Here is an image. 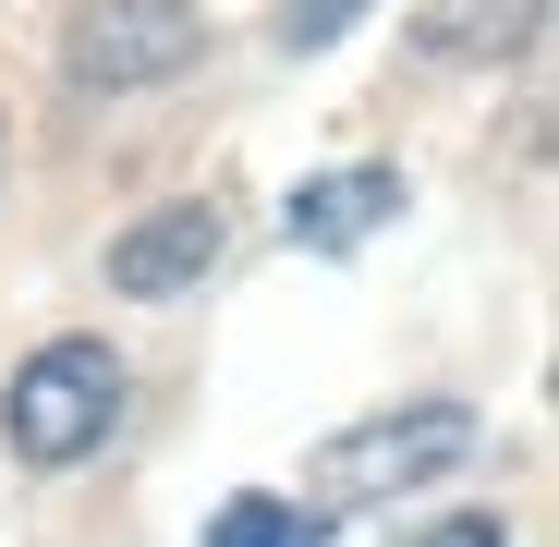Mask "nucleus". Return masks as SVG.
Masks as SVG:
<instances>
[{
	"label": "nucleus",
	"mask_w": 559,
	"mask_h": 547,
	"mask_svg": "<svg viewBox=\"0 0 559 547\" xmlns=\"http://www.w3.org/2000/svg\"><path fill=\"white\" fill-rule=\"evenodd\" d=\"M122 353L110 341H37L25 365H13V390H0V438H13V463H37V475H61V463H85L110 426H122Z\"/></svg>",
	"instance_id": "nucleus-1"
},
{
	"label": "nucleus",
	"mask_w": 559,
	"mask_h": 547,
	"mask_svg": "<svg viewBox=\"0 0 559 547\" xmlns=\"http://www.w3.org/2000/svg\"><path fill=\"white\" fill-rule=\"evenodd\" d=\"M462 450H475V414L462 402H402V414H365V426H341L317 463H305V487L317 499H402V487H426V475H450Z\"/></svg>",
	"instance_id": "nucleus-2"
},
{
	"label": "nucleus",
	"mask_w": 559,
	"mask_h": 547,
	"mask_svg": "<svg viewBox=\"0 0 559 547\" xmlns=\"http://www.w3.org/2000/svg\"><path fill=\"white\" fill-rule=\"evenodd\" d=\"M195 49H207L195 0H85L73 37H61V73L85 85V98H134V85H170Z\"/></svg>",
	"instance_id": "nucleus-3"
},
{
	"label": "nucleus",
	"mask_w": 559,
	"mask_h": 547,
	"mask_svg": "<svg viewBox=\"0 0 559 547\" xmlns=\"http://www.w3.org/2000/svg\"><path fill=\"white\" fill-rule=\"evenodd\" d=\"M207 267H219V207L182 195V207H146V219L110 243V293H122V305H170V293H195Z\"/></svg>",
	"instance_id": "nucleus-4"
},
{
	"label": "nucleus",
	"mask_w": 559,
	"mask_h": 547,
	"mask_svg": "<svg viewBox=\"0 0 559 547\" xmlns=\"http://www.w3.org/2000/svg\"><path fill=\"white\" fill-rule=\"evenodd\" d=\"M390 207H402V170H329V182L293 195V243H305V255H353Z\"/></svg>",
	"instance_id": "nucleus-5"
},
{
	"label": "nucleus",
	"mask_w": 559,
	"mask_h": 547,
	"mask_svg": "<svg viewBox=\"0 0 559 547\" xmlns=\"http://www.w3.org/2000/svg\"><path fill=\"white\" fill-rule=\"evenodd\" d=\"M547 0H438L426 13V49L438 61H487V49H523Z\"/></svg>",
	"instance_id": "nucleus-6"
},
{
	"label": "nucleus",
	"mask_w": 559,
	"mask_h": 547,
	"mask_svg": "<svg viewBox=\"0 0 559 547\" xmlns=\"http://www.w3.org/2000/svg\"><path fill=\"white\" fill-rule=\"evenodd\" d=\"M207 547H317V511H305V499H267V487H243V499H219Z\"/></svg>",
	"instance_id": "nucleus-7"
},
{
	"label": "nucleus",
	"mask_w": 559,
	"mask_h": 547,
	"mask_svg": "<svg viewBox=\"0 0 559 547\" xmlns=\"http://www.w3.org/2000/svg\"><path fill=\"white\" fill-rule=\"evenodd\" d=\"M365 13H378V0H293V13H280V49H329V37H353Z\"/></svg>",
	"instance_id": "nucleus-8"
},
{
	"label": "nucleus",
	"mask_w": 559,
	"mask_h": 547,
	"mask_svg": "<svg viewBox=\"0 0 559 547\" xmlns=\"http://www.w3.org/2000/svg\"><path fill=\"white\" fill-rule=\"evenodd\" d=\"M414 547H511V535H499V511H450V523L414 535Z\"/></svg>",
	"instance_id": "nucleus-9"
}]
</instances>
